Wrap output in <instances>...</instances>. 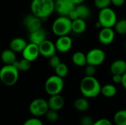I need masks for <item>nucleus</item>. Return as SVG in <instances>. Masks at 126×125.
<instances>
[{"mask_svg":"<svg viewBox=\"0 0 126 125\" xmlns=\"http://www.w3.org/2000/svg\"><path fill=\"white\" fill-rule=\"evenodd\" d=\"M101 88L99 80L94 76H85L80 83V91L82 95L87 99H93L98 97L100 94Z\"/></svg>","mask_w":126,"mask_h":125,"instance_id":"nucleus-1","label":"nucleus"},{"mask_svg":"<svg viewBox=\"0 0 126 125\" xmlns=\"http://www.w3.org/2000/svg\"><path fill=\"white\" fill-rule=\"evenodd\" d=\"M30 9L32 14L41 20L46 19L55 11V0H32Z\"/></svg>","mask_w":126,"mask_h":125,"instance_id":"nucleus-2","label":"nucleus"},{"mask_svg":"<svg viewBox=\"0 0 126 125\" xmlns=\"http://www.w3.org/2000/svg\"><path fill=\"white\" fill-rule=\"evenodd\" d=\"M72 21L68 16L60 15L52 23V32L58 37L68 35L72 32Z\"/></svg>","mask_w":126,"mask_h":125,"instance_id":"nucleus-3","label":"nucleus"},{"mask_svg":"<svg viewBox=\"0 0 126 125\" xmlns=\"http://www.w3.org/2000/svg\"><path fill=\"white\" fill-rule=\"evenodd\" d=\"M19 77V71L14 65H4L0 69V80L7 86L14 85Z\"/></svg>","mask_w":126,"mask_h":125,"instance_id":"nucleus-4","label":"nucleus"},{"mask_svg":"<svg viewBox=\"0 0 126 125\" xmlns=\"http://www.w3.org/2000/svg\"><path fill=\"white\" fill-rule=\"evenodd\" d=\"M103 27H109L114 28L117 21V15L116 12L109 7H106L102 10H100L98 14V20H97Z\"/></svg>","mask_w":126,"mask_h":125,"instance_id":"nucleus-5","label":"nucleus"},{"mask_svg":"<svg viewBox=\"0 0 126 125\" xmlns=\"http://www.w3.org/2000/svg\"><path fill=\"white\" fill-rule=\"evenodd\" d=\"M44 88L46 92L50 96L60 94L64 88L63 78L60 77L56 74L52 75L46 80Z\"/></svg>","mask_w":126,"mask_h":125,"instance_id":"nucleus-6","label":"nucleus"},{"mask_svg":"<svg viewBox=\"0 0 126 125\" xmlns=\"http://www.w3.org/2000/svg\"><path fill=\"white\" fill-rule=\"evenodd\" d=\"M49 109L47 101L42 98H37L32 100L29 106V111L30 113L35 117L45 116Z\"/></svg>","mask_w":126,"mask_h":125,"instance_id":"nucleus-7","label":"nucleus"},{"mask_svg":"<svg viewBox=\"0 0 126 125\" xmlns=\"http://www.w3.org/2000/svg\"><path fill=\"white\" fill-rule=\"evenodd\" d=\"M87 64L94 66H99L106 60L105 52L99 48H94L90 49L86 54Z\"/></svg>","mask_w":126,"mask_h":125,"instance_id":"nucleus-8","label":"nucleus"},{"mask_svg":"<svg viewBox=\"0 0 126 125\" xmlns=\"http://www.w3.org/2000/svg\"><path fill=\"white\" fill-rule=\"evenodd\" d=\"M75 7L72 0H55V10L59 15L68 16Z\"/></svg>","mask_w":126,"mask_h":125,"instance_id":"nucleus-9","label":"nucleus"},{"mask_svg":"<svg viewBox=\"0 0 126 125\" xmlns=\"http://www.w3.org/2000/svg\"><path fill=\"white\" fill-rule=\"evenodd\" d=\"M115 39V31L113 28L103 27L100 29L98 34L99 42L105 46L113 43Z\"/></svg>","mask_w":126,"mask_h":125,"instance_id":"nucleus-10","label":"nucleus"},{"mask_svg":"<svg viewBox=\"0 0 126 125\" xmlns=\"http://www.w3.org/2000/svg\"><path fill=\"white\" fill-rule=\"evenodd\" d=\"M38 48L40 55L44 57L49 58L50 57L56 55L57 49L55 47V44L49 40L46 39L45 41H44L41 44L38 45Z\"/></svg>","mask_w":126,"mask_h":125,"instance_id":"nucleus-11","label":"nucleus"},{"mask_svg":"<svg viewBox=\"0 0 126 125\" xmlns=\"http://www.w3.org/2000/svg\"><path fill=\"white\" fill-rule=\"evenodd\" d=\"M55 44L57 51L61 53H65L69 52L72 49L73 42L72 39L69 35H63L58 37Z\"/></svg>","mask_w":126,"mask_h":125,"instance_id":"nucleus-12","label":"nucleus"},{"mask_svg":"<svg viewBox=\"0 0 126 125\" xmlns=\"http://www.w3.org/2000/svg\"><path fill=\"white\" fill-rule=\"evenodd\" d=\"M24 27L29 32H34L41 28L42 20L33 14L27 15L24 21Z\"/></svg>","mask_w":126,"mask_h":125,"instance_id":"nucleus-13","label":"nucleus"},{"mask_svg":"<svg viewBox=\"0 0 126 125\" xmlns=\"http://www.w3.org/2000/svg\"><path fill=\"white\" fill-rule=\"evenodd\" d=\"M39 55H40V52H39L38 46L32 43H27V46L22 51L23 57L31 62L35 60Z\"/></svg>","mask_w":126,"mask_h":125,"instance_id":"nucleus-14","label":"nucleus"},{"mask_svg":"<svg viewBox=\"0 0 126 125\" xmlns=\"http://www.w3.org/2000/svg\"><path fill=\"white\" fill-rule=\"evenodd\" d=\"M47 102H48L49 108L56 111H61L65 105V100L63 97L60 94L50 96Z\"/></svg>","mask_w":126,"mask_h":125,"instance_id":"nucleus-15","label":"nucleus"},{"mask_svg":"<svg viewBox=\"0 0 126 125\" xmlns=\"http://www.w3.org/2000/svg\"><path fill=\"white\" fill-rule=\"evenodd\" d=\"M46 39H47V32L45 29H43L42 27L38 30L30 32V35H29L30 43H32L38 46Z\"/></svg>","mask_w":126,"mask_h":125,"instance_id":"nucleus-16","label":"nucleus"},{"mask_svg":"<svg viewBox=\"0 0 126 125\" xmlns=\"http://www.w3.org/2000/svg\"><path fill=\"white\" fill-rule=\"evenodd\" d=\"M110 71L112 74L123 75L126 71V61L123 59H117L112 62L110 66Z\"/></svg>","mask_w":126,"mask_h":125,"instance_id":"nucleus-17","label":"nucleus"},{"mask_svg":"<svg viewBox=\"0 0 126 125\" xmlns=\"http://www.w3.org/2000/svg\"><path fill=\"white\" fill-rule=\"evenodd\" d=\"M0 57L1 61L4 63V65H14L15 63L17 61L16 52L10 49H5L2 52H1Z\"/></svg>","mask_w":126,"mask_h":125,"instance_id":"nucleus-18","label":"nucleus"},{"mask_svg":"<svg viewBox=\"0 0 126 125\" xmlns=\"http://www.w3.org/2000/svg\"><path fill=\"white\" fill-rule=\"evenodd\" d=\"M87 28L86 21L82 18H77L72 21V32L75 34H82L85 32Z\"/></svg>","mask_w":126,"mask_h":125,"instance_id":"nucleus-19","label":"nucleus"},{"mask_svg":"<svg viewBox=\"0 0 126 125\" xmlns=\"http://www.w3.org/2000/svg\"><path fill=\"white\" fill-rule=\"evenodd\" d=\"M27 41L21 38H15L10 42V49L15 52H22L27 46Z\"/></svg>","mask_w":126,"mask_h":125,"instance_id":"nucleus-20","label":"nucleus"},{"mask_svg":"<svg viewBox=\"0 0 126 125\" xmlns=\"http://www.w3.org/2000/svg\"><path fill=\"white\" fill-rule=\"evenodd\" d=\"M72 61L75 66L79 67H83L87 64L86 55L83 52H75L72 56Z\"/></svg>","mask_w":126,"mask_h":125,"instance_id":"nucleus-21","label":"nucleus"},{"mask_svg":"<svg viewBox=\"0 0 126 125\" xmlns=\"http://www.w3.org/2000/svg\"><path fill=\"white\" fill-rule=\"evenodd\" d=\"M75 108L79 112H85L89 108V102L86 97H80L74 102Z\"/></svg>","mask_w":126,"mask_h":125,"instance_id":"nucleus-22","label":"nucleus"},{"mask_svg":"<svg viewBox=\"0 0 126 125\" xmlns=\"http://www.w3.org/2000/svg\"><path fill=\"white\" fill-rule=\"evenodd\" d=\"M75 10L78 13V18L82 19H87L91 15V10L89 6L85 4H80L75 6Z\"/></svg>","mask_w":126,"mask_h":125,"instance_id":"nucleus-23","label":"nucleus"},{"mask_svg":"<svg viewBox=\"0 0 126 125\" xmlns=\"http://www.w3.org/2000/svg\"><path fill=\"white\" fill-rule=\"evenodd\" d=\"M117 90L114 84H106L101 88L100 94L106 98H112L117 94Z\"/></svg>","mask_w":126,"mask_h":125,"instance_id":"nucleus-24","label":"nucleus"},{"mask_svg":"<svg viewBox=\"0 0 126 125\" xmlns=\"http://www.w3.org/2000/svg\"><path fill=\"white\" fill-rule=\"evenodd\" d=\"M114 122L116 125H126V110L117 111L114 116Z\"/></svg>","mask_w":126,"mask_h":125,"instance_id":"nucleus-25","label":"nucleus"},{"mask_svg":"<svg viewBox=\"0 0 126 125\" xmlns=\"http://www.w3.org/2000/svg\"><path fill=\"white\" fill-rule=\"evenodd\" d=\"M31 63L32 62L25 59L22 58L20 60H18L15 63L14 66L17 68V69L20 71H27L31 68Z\"/></svg>","mask_w":126,"mask_h":125,"instance_id":"nucleus-26","label":"nucleus"},{"mask_svg":"<svg viewBox=\"0 0 126 125\" xmlns=\"http://www.w3.org/2000/svg\"><path fill=\"white\" fill-rule=\"evenodd\" d=\"M55 74L58 75L60 77L64 78L67 76L69 73V67L68 66L64 63H61L55 69Z\"/></svg>","mask_w":126,"mask_h":125,"instance_id":"nucleus-27","label":"nucleus"},{"mask_svg":"<svg viewBox=\"0 0 126 125\" xmlns=\"http://www.w3.org/2000/svg\"><path fill=\"white\" fill-rule=\"evenodd\" d=\"M114 31L120 35H126V18L117 20L114 26Z\"/></svg>","mask_w":126,"mask_h":125,"instance_id":"nucleus-28","label":"nucleus"},{"mask_svg":"<svg viewBox=\"0 0 126 125\" xmlns=\"http://www.w3.org/2000/svg\"><path fill=\"white\" fill-rule=\"evenodd\" d=\"M45 116H46L47 119L49 122H52V123L56 122L58 120V118H59L58 111H54V110H51V109H49L48 110V111L46 113Z\"/></svg>","mask_w":126,"mask_h":125,"instance_id":"nucleus-29","label":"nucleus"},{"mask_svg":"<svg viewBox=\"0 0 126 125\" xmlns=\"http://www.w3.org/2000/svg\"><path fill=\"white\" fill-rule=\"evenodd\" d=\"M94 6L99 10H102L106 7H109L111 4V0H94Z\"/></svg>","mask_w":126,"mask_h":125,"instance_id":"nucleus-30","label":"nucleus"},{"mask_svg":"<svg viewBox=\"0 0 126 125\" xmlns=\"http://www.w3.org/2000/svg\"><path fill=\"white\" fill-rule=\"evenodd\" d=\"M49 59V64L50 67L52 68V69H54L61 63V60L60 57L58 56L57 55H55L50 57Z\"/></svg>","mask_w":126,"mask_h":125,"instance_id":"nucleus-31","label":"nucleus"},{"mask_svg":"<svg viewBox=\"0 0 126 125\" xmlns=\"http://www.w3.org/2000/svg\"><path fill=\"white\" fill-rule=\"evenodd\" d=\"M84 74H85V76L94 77L96 74V66L86 64L85 66V69H84Z\"/></svg>","mask_w":126,"mask_h":125,"instance_id":"nucleus-32","label":"nucleus"},{"mask_svg":"<svg viewBox=\"0 0 126 125\" xmlns=\"http://www.w3.org/2000/svg\"><path fill=\"white\" fill-rule=\"evenodd\" d=\"M23 125H44L43 122L38 119V117L30 118L24 122Z\"/></svg>","mask_w":126,"mask_h":125,"instance_id":"nucleus-33","label":"nucleus"},{"mask_svg":"<svg viewBox=\"0 0 126 125\" xmlns=\"http://www.w3.org/2000/svg\"><path fill=\"white\" fill-rule=\"evenodd\" d=\"M94 121L89 116H84L80 120V125H92L94 124Z\"/></svg>","mask_w":126,"mask_h":125,"instance_id":"nucleus-34","label":"nucleus"},{"mask_svg":"<svg viewBox=\"0 0 126 125\" xmlns=\"http://www.w3.org/2000/svg\"><path fill=\"white\" fill-rule=\"evenodd\" d=\"M92 125H113V124L110 120L103 118V119H100L97 121H94V124Z\"/></svg>","mask_w":126,"mask_h":125,"instance_id":"nucleus-35","label":"nucleus"},{"mask_svg":"<svg viewBox=\"0 0 126 125\" xmlns=\"http://www.w3.org/2000/svg\"><path fill=\"white\" fill-rule=\"evenodd\" d=\"M112 82L115 84H121L122 75L120 74H112Z\"/></svg>","mask_w":126,"mask_h":125,"instance_id":"nucleus-36","label":"nucleus"},{"mask_svg":"<svg viewBox=\"0 0 126 125\" xmlns=\"http://www.w3.org/2000/svg\"><path fill=\"white\" fill-rule=\"evenodd\" d=\"M111 4L114 5L115 7H122L124 5L126 0H111Z\"/></svg>","mask_w":126,"mask_h":125,"instance_id":"nucleus-37","label":"nucleus"},{"mask_svg":"<svg viewBox=\"0 0 126 125\" xmlns=\"http://www.w3.org/2000/svg\"><path fill=\"white\" fill-rule=\"evenodd\" d=\"M121 85L123 86V88L126 90V71L122 75V82H121Z\"/></svg>","mask_w":126,"mask_h":125,"instance_id":"nucleus-38","label":"nucleus"},{"mask_svg":"<svg viewBox=\"0 0 126 125\" xmlns=\"http://www.w3.org/2000/svg\"><path fill=\"white\" fill-rule=\"evenodd\" d=\"M86 0H72V1L73 2V4L76 6V5H78V4H83L84 1Z\"/></svg>","mask_w":126,"mask_h":125,"instance_id":"nucleus-39","label":"nucleus"},{"mask_svg":"<svg viewBox=\"0 0 126 125\" xmlns=\"http://www.w3.org/2000/svg\"><path fill=\"white\" fill-rule=\"evenodd\" d=\"M95 26H96V27H97V28H102V26H101V24H100V22L97 21V22H96V24H95Z\"/></svg>","mask_w":126,"mask_h":125,"instance_id":"nucleus-40","label":"nucleus"},{"mask_svg":"<svg viewBox=\"0 0 126 125\" xmlns=\"http://www.w3.org/2000/svg\"><path fill=\"white\" fill-rule=\"evenodd\" d=\"M125 49H126V42H125Z\"/></svg>","mask_w":126,"mask_h":125,"instance_id":"nucleus-41","label":"nucleus"},{"mask_svg":"<svg viewBox=\"0 0 126 125\" xmlns=\"http://www.w3.org/2000/svg\"><path fill=\"white\" fill-rule=\"evenodd\" d=\"M0 55H1V49H0Z\"/></svg>","mask_w":126,"mask_h":125,"instance_id":"nucleus-42","label":"nucleus"}]
</instances>
